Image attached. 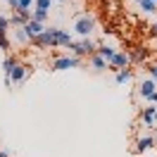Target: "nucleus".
Here are the masks:
<instances>
[{"mask_svg":"<svg viewBox=\"0 0 157 157\" xmlns=\"http://www.w3.org/2000/svg\"><path fill=\"white\" fill-rule=\"evenodd\" d=\"M31 43H36V45H40V48H57V45H64V48H67L69 43H71V33L50 26V29H43Z\"/></svg>","mask_w":157,"mask_h":157,"instance_id":"f257e3e1","label":"nucleus"},{"mask_svg":"<svg viewBox=\"0 0 157 157\" xmlns=\"http://www.w3.org/2000/svg\"><path fill=\"white\" fill-rule=\"evenodd\" d=\"M67 50L74 55V57H78V59H83V57H93L95 55V50H98V43L95 40H90V38H81L78 43H69L67 45Z\"/></svg>","mask_w":157,"mask_h":157,"instance_id":"f03ea898","label":"nucleus"},{"mask_svg":"<svg viewBox=\"0 0 157 157\" xmlns=\"http://www.w3.org/2000/svg\"><path fill=\"white\" fill-rule=\"evenodd\" d=\"M74 31H76L81 38H88L90 33L95 31V17L93 14H78L74 19Z\"/></svg>","mask_w":157,"mask_h":157,"instance_id":"7ed1b4c3","label":"nucleus"},{"mask_svg":"<svg viewBox=\"0 0 157 157\" xmlns=\"http://www.w3.org/2000/svg\"><path fill=\"white\" fill-rule=\"evenodd\" d=\"M83 59L74 57V55H64V57H55L52 62V71H64V69H74V67H81Z\"/></svg>","mask_w":157,"mask_h":157,"instance_id":"20e7f679","label":"nucleus"},{"mask_svg":"<svg viewBox=\"0 0 157 157\" xmlns=\"http://www.w3.org/2000/svg\"><path fill=\"white\" fill-rule=\"evenodd\" d=\"M29 71H31V67H26V64H17V67H14V69L10 71V76L5 78V86L10 88L12 83H21L24 78L29 76Z\"/></svg>","mask_w":157,"mask_h":157,"instance_id":"39448f33","label":"nucleus"},{"mask_svg":"<svg viewBox=\"0 0 157 157\" xmlns=\"http://www.w3.org/2000/svg\"><path fill=\"white\" fill-rule=\"evenodd\" d=\"M128 64H131V59H128V52H114V57L109 59V71H114V74H117L119 69H128Z\"/></svg>","mask_w":157,"mask_h":157,"instance_id":"423d86ee","label":"nucleus"},{"mask_svg":"<svg viewBox=\"0 0 157 157\" xmlns=\"http://www.w3.org/2000/svg\"><path fill=\"white\" fill-rule=\"evenodd\" d=\"M155 93H157V83L152 81V78H143V81L138 83V95H140V98L150 100Z\"/></svg>","mask_w":157,"mask_h":157,"instance_id":"0eeeda50","label":"nucleus"},{"mask_svg":"<svg viewBox=\"0 0 157 157\" xmlns=\"http://www.w3.org/2000/svg\"><path fill=\"white\" fill-rule=\"evenodd\" d=\"M21 29H24V33L29 36V40H33V38H36V36H38V33H40V31L45 29V24H38V21L29 19V21H26V24H24V26H21Z\"/></svg>","mask_w":157,"mask_h":157,"instance_id":"6e6552de","label":"nucleus"},{"mask_svg":"<svg viewBox=\"0 0 157 157\" xmlns=\"http://www.w3.org/2000/svg\"><path fill=\"white\" fill-rule=\"evenodd\" d=\"M155 138L152 136H140L136 140V152H145V150H150V147H155Z\"/></svg>","mask_w":157,"mask_h":157,"instance_id":"1a4fd4ad","label":"nucleus"},{"mask_svg":"<svg viewBox=\"0 0 157 157\" xmlns=\"http://www.w3.org/2000/svg\"><path fill=\"white\" fill-rule=\"evenodd\" d=\"M114 52H117V50L109 48V45H98V50H95V55H98V57H102L107 64H109V59L114 57Z\"/></svg>","mask_w":157,"mask_h":157,"instance_id":"9d476101","label":"nucleus"},{"mask_svg":"<svg viewBox=\"0 0 157 157\" xmlns=\"http://www.w3.org/2000/svg\"><path fill=\"white\" fill-rule=\"evenodd\" d=\"M17 64H19V59H17V57H10V55L5 57V62H2V69H5V78L10 76V71L17 67Z\"/></svg>","mask_w":157,"mask_h":157,"instance_id":"9b49d317","label":"nucleus"},{"mask_svg":"<svg viewBox=\"0 0 157 157\" xmlns=\"http://www.w3.org/2000/svg\"><path fill=\"white\" fill-rule=\"evenodd\" d=\"M48 17H50V12H45V10H36V7H33V12H31V19L38 21V24H45Z\"/></svg>","mask_w":157,"mask_h":157,"instance_id":"f8f14e48","label":"nucleus"},{"mask_svg":"<svg viewBox=\"0 0 157 157\" xmlns=\"http://www.w3.org/2000/svg\"><path fill=\"white\" fill-rule=\"evenodd\" d=\"M88 62H90V67L95 69V71H102V69H107V62H105L102 57H98V55L88 57Z\"/></svg>","mask_w":157,"mask_h":157,"instance_id":"ddd939ff","label":"nucleus"},{"mask_svg":"<svg viewBox=\"0 0 157 157\" xmlns=\"http://www.w3.org/2000/svg\"><path fill=\"white\" fill-rule=\"evenodd\" d=\"M133 78V71L131 69H119L117 71V83H128Z\"/></svg>","mask_w":157,"mask_h":157,"instance_id":"4468645a","label":"nucleus"},{"mask_svg":"<svg viewBox=\"0 0 157 157\" xmlns=\"http://www.w3.org/2000/svg\"><path fill=\"white\" fill-rule=\"evenodd\" d=\"M138 5H140V10L145 12V14H152V12H157V2H150V0H140Z\"/></svg>","mask_w":157,"mask_h":157,"instance_id":"2eb2a0df","label":"nucleus"},{"mask_svg":"<svg viewBox=\"0 0 157 157\" xmlns=\"http://www.w3.org/2000/svg\"><path fill=\"white\" fill-rule=\"evenodd\" d=\"M50 5H52V0H33V7H36V10L50 12Z\"/></svg>","mask_w":157,"mask_h":157,"instance_id":"dca6fc26","label":"nucleus"},{"mask_svg":"<svg viewBox=\"0 0 157 157\" xmlns=\"http://www.w3.org/2000/svg\"><path fill=\"white\" fill-rule=\"evenodd\" d=\"M14 40H17V43H29V36L24 33V29H21V26L14 31Z\"/></svg>","mask_w":157,"mask_h":157,"instance_id":"f3484780","label":"nucleus"},{"mask_svg":"<svg viewBox=\"0 0 157 157\" xmlns=\"http://www.w3.org/2000/svg\"><path fill=\"white\" fill-rule=\"evenodd\" d=\"M17 2H19V10H17V12H31L33 0H17Z\"/></svg>","mask_w":157,"mask_h":157,"instance_id":"a211bd4d","label":"nucleus"},{"mask_svg":"<svg viewBox=\"0 0 157 157\" xmlns=\"http://www.w3.org/2000/svg\"><path fill=\"white\" fill-rule=\"evenodd\" d=\"M7 29H10V19L7 17H0V33H7Z\"/></svg>","mask_w":157,"mask_h":157,"instance_id":"6ab92c4d","label":"nucleus"},{"mask_svg":"<svg viewBox=\"0 0 157 157\" xmlns=\"http://www.w3.org/2000/svg\"><path fill=\"white\" fill-rule=\"evenodd\" d=\"M0 50H10V40H7V33H0Z\"/></svg>","mask_w":157,"mask_h":157,"instance_id":"aec40b11","label":"nucleus"},{"mask_svg":"<svg viewBox=\"0 0 157 157\" xmlns=\"http://www.w3.org/2000/svg\"><path fill=\"white\" fill-rule=\"evenodd\" d=\"M128 59H145V52H143V50L138 48L136 52H131V55H128Z\"/></svg>","mask_w":157,"mask_h":157,"instance_id":"412c9836","label":"nucleus"},{"mask_svg":"<svg viewBox=\"0 0 157 157\" xmlns=\"http://www.w3.org/2000/svg\"><path fill=\"white\" fill-rule=\"evenodd\" d=\"M147 71H150V76H152V81L157 83V64H150V67H147Z\"/></svg>","mask_w":157,"mask_h":157,"instance_id":"4be33fe9","label":"nucleus"},{"mask_svg":"<svg viewBox=\"0 0 157 157\" xmlns=\"http://www.w3.org/2000/svg\"><path fill=\"white\" fill-rule=\"evenodd\" d=\"M7 5L12 7V12H17V10H19V2H17V0H7Z\"/></svg>","mask_w":157,"mask_h":157,"instance_id":"5701e85b","label":"nucleus"},{"mask_svg":"<svg viewBox=\"0 0 157 157\" xmlns=\"http://www.w3.org/2000/svg\"><path fill=\"white\" fill-rule=\"evenodd\" d=\"M147 102H150V105H155V107H157V93H155V95H152L150 100H147Z\"/></svg>","mask_w":157,"mask_h":157,"instance_id":"b1692460","label":"nucleus"},{"mask_svg":"<svg viewBox=\"0 0 157 157\" xmlns=\"http://www.w3.org/2000/svg\"><path fill=\"white\" fill-rule=\"evenodd\" d=\"M150 31H152V36H157V21L152 24V29H150Z\"/></svg>","mask_w":157,"mask_h":157,"instance_id":"393cba45","label":"nucleus"},{"mask_svg":"<svg viewBox=\"0 0 157 157\" xmlns=\"http://www.w3.org/2000/svg\"><path fill=\"white\" fill-rule=\"evenodd\" d=\"M0 157H10V155H7V152H5V150H0Z\"/></svg>","mask_w":157,"mask_h":157,"instance_id":"a878e982","label":"nucleus"},{"mask_svg":"<svg viewBox=\"0 0 157 157\" xmlns=\"http://www.w3.org/2000/svg\"><path fill=\"white\" fill-rule=\"evenodd\" d=\"M52 2H62V0H52Z\"/></svg>","mask_w":157,"mask_h":157,"instance_id":"bb28decb","label":"nucleus"},{"mask_svg":"<svg viewBox=\"0 0 157 157\" xmlns=\"http://www.w3.org/2000/svg\"><path fill=\"white\" fill-rule=\"evenodd\" d=\"M152 138H155V143H157V136H152Z\"/></svg>","mask_w":157,"mask_h":157,"instance_id":"cd10ccee","label":"nucleus"},{"mask_svg":"<svg viewBox=\"0 0 157 157\" xmlns=\"http://www.w3.org/2000/svg\"><path fill=\"white\" fill-rule=\"evenodd\" d=\"M150 2H157V0H150Z\"/></svg>","mask_w":157,"mask_h":157,"instance_id":"c85d7f7f","label":"nucleus"},{"mask_svg":"<svg viewBox=\"0 0 157 157\" xmlns=\"http://www.w3.org/2000/svg\"><path fill=\"white\" fill-rule=\"evenodd\" d=\"M136 2H140V0H136Z\"/></svg>","mask_w":157,"mask_h":157,"instance_id":"c756f323","label":"nucleus"}]
</instances>
